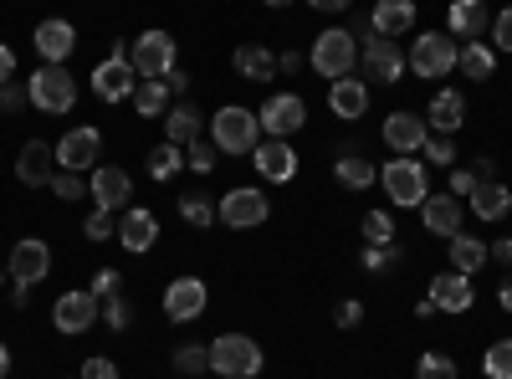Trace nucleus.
Returning <instances> with one entry per match:
<instances>
[{
    "mask_svg": "<svg viewBox=\"0 0 512 379\" xmlns=\"http://www.w3.org/2000/svg\"><path fill=\"white\" fill-rule=\"evenodd\" d=\"M308 67H313L318 77H328V82H338V77H354V67H359V41H354L344 26H328V31L313 41Z\"/></svg>",
    "mask_w": 512,
    "mask_h": 379,
    "instance_id": "1",
    "label": "nucleus"
},
{
    "mask_svg": "<svg viewBox=\"0 0 512 379\" xmlns=\"http://www.w3.org/2000/svg\"><path fill=\"white\" fill-rule=\"evenodd\" d=\"M262 134V123H256V113L251 108H241V103H226V108H216V118H210V144H216L221 154H251L256 139Z\"/></svg>",
    "mask_w": 512,
    "mask_h": 379,
    "instance_id": "2",
    "label": "nucleus"
},
{
    "mask_svg": "<svg viewBox=\"0 0 512 379\" xmlns=\"http://www.w3.org/2000/svg\"><path fill=\"white\" fill-rule=\"evenodd\" d=\"M262 364H267L262 349H256V339H246V333H221V339L210 344V369L221 379H256Z\"/></svg>",
    "mask_w": 512,
    "mask_h": 379,
    "instance_id": "3",
    "label": "nucleus"
},
{
    "mask_svg": "<svg viewBox=\"0 0 512 379\" xmlns=\"http://www.w3.org/2000/svg\"><path fill=\"white\" fill-rule=\"evenodd\" d=\"M26 93H31V108H36V113H72V103H77V82H72L67 67L47 62V67H36V72H31Z\"/></svg>",
    "mask_w": 512,
    "mask_h": 379,
    "instance_id": "4",
    "label": "nucleus"
},
{
    "mask_svg": "<svg viewBox=\"0 0 512 379\" xmlns=\"http://www.w3.org/2000/svg\"><path fill=\"white\" fill-rule=\"evenodd\" d=\"M267 216H272V200H267V190H256V185H236L216 205V221L231 226V231H256Z\"/></svg>",
    "mask_w": 512,
    "mask_h": 379,
    "instance_id": "5",
    "label": "nucleus"
},
{
    "mask_svg": "<svg viewBox=\"0 0 512 379\" xmlns=\"http://www.w3.org/2000/svg\"><path fill=\"white\" fill-rule=\"evenodd\" d=\"M379 185H384V195H390L395 205H420L425 190H431V180H425V159L395 154V159L379 170Z\"/></svg>",
    "mask_w": 512,
    "mask_h": 379,
    "instance_id": "6",
    "label": "nucleus"
},
{
    "mask_svg": "<svg viewBox=\"0 0 512 379\" xmlns=\"http://www.w3.org/2000/svg\"><path fill=\"white\" fill-rule=\"evenodd\" d=\"M359 67H364L369 82H379V88H395V82L405 77V52L395 47L390 36L364 31V41H359Z\"/></svg>",
    "mask_w": 512,
    "mask_h": 379,
    "instance_id": "7",
    "label": "nucleus"
},
{
    "mask_svg": "<svg viewBox=\"0 0 512 379\" xmlns=\"http://www.w3.org/2000/svg\"><path fill=\"white\" fill-rule=\"evenodd\" d=\"M405 67L415 77H446L456 67V36L451 31H420L410 57H405Z\"/></svg>",
    "mask_w": 512,
    "mask_h": 379,
    "instance_id": "8",
    "label": "nucleus"
},
{
    "mask_svg": "<svg viewBox=\"0 0 512 379\" xmlns=\"http://www.w3.org/2000/svg\"><path fill=\"white\" fill-rule=\"evenodd\" d=\"M134 88H139V72H134V62H128V47H123V41H113L108 62L93 67V93L103 103H123V98H134Z\"/></svg>",
    "mask_w": 512,
    "mask_h": 379,
    "instance_id": "9",
    "label": "nucleus"
},
{
    "mask_svg": "<svg viewBox=\"0 0 512 379\" xmlns=\"http://www.w3.org/2000/svg\"><path fill=\"white\" fill-rule=\"evenodd\" d=\"M256 123H262V134L267 139H287V134H297L308 123V103H303V93H272L267 103H262V113H256Z\"/></svg>",
    "mask_w": 512,
    "mask_h": 379,
    "instance_id": "10",
    "label": "nucleus"
},
{
    "mask_svg": "<svg viewBox=\"0 0 512 379\" xmlns=\"http://www.w3.org/2000/svg\"><path fill=\"white\" fill-rule=\"evenodd\" d=\"M175 36H169V31H144L139 41H134V57H128V62H134V72L139 77H169V72H175Z\"/></svg>",
    "mask_w": 512,
    "mask_h": 379,
    "instance_id": "11",
    "label": "nucleus"
},
{
    "mask_svg": "<svg viewBox=\"0 0 512 379\" xmlns=\"http://www.w3.org/2000/svg\"><path fill=\"white\" fill-rule=\"evenodd\" d=\"M98 313H103V303L93 298L88 287H77V292H62V298H57L52 323H57V333H88Z\"/></svg>",
    "mask_w": 512,
    "mask_h": 379,
    "instance_id": "12",
    "label": "nucleus"
},
{
    "mask_svg": "<svg viewBox=\"0 0 512 379\" xmlns=\"http://www.w3.org/2000/svg\"><path fill=\"white\" fill-rule=\"evenodd\" d=\"M251 159H256V175H262L267 185L297 180V149H292L287 139H262V144L251 149Z\"/></svg>",
    "mask_w": 512,
    "mask_h": 379,
    "instance_id": "13",
    "label": "nucleus"
},
{
    "mask_svg": "<svg viewBox=\"0 0 512 379\" xmlns=\"http://www.w3.org/2000/svg\"><path fill=\"white\" fill-rule=\"evenodd\" d=\"M11 282H26V287H36L41 277L52 272V246L47 241H36V236H26V241H16L11 246Z\"/></svg>",
    "mask_w": 512,
    "mask_h": 379,
    "instance_id": "14",
    "label": "nucleus"
},
{
    "mask_svg": "<svg viewBox=\"0 0 512 379\" xmlns=\"http://www.w3.org/2000/svg\"><path fill=\"white\" fill-rule=\"evenodd\" d=\"M425 139H431V123H425V113L400 108V113L384 118V149H395V154H415Z\"/></svg>",
    "mask_w": 512,
    "mask_h": 379,
    "instance_id": "15",
    "label": "nucleus"
},
{
    "mask_svg": "<svg viewBox=\"0 0 512 379\" xmlns=\"http://www.w3.org/2000/svg\"><path fill=\"white\" fill-rule=\"evenodd\" d=\"M425 298L436 303V313H472L477 287H472V277H466V272H436V282H431Z\"/></svg>",
    "mask_w": 512,
    "mask_h": 379,
    "instance_id": "16",
    "label": "nucleus"
},
{
    "mask_svg": "<svg viewBox=\"0 0 512 379\" xmlns=\"http://www.w3.org/2000/svg\"><path fill=\"white\" fill-rule=\"evenodd\" d=\"M52 175H57V144L26 139L21 154H16V180L21 185H52Z\"/></svg>",
    "mask_w": 512,
    "mask_h": 379,
    "instance_id": "17",
    "label": "nucleus"
},
{
    "mask_svg": "<svg viewBox=\"0 0 512 379\" xmlns=\"http://www.w3.org/2000/svg\"><path fill=\"white\" fill-rule=\"evenodd\" d=\"M164 313H169V323H195L205 313V282L200 277H175L164 287Z\"/></svg>",
    "mask_w": 512,
    "mask_h": 379,
    "instance_id": "18",
    "label": "nucleus"
},
{
    "mask_svg": "<svg viewBox=\"0 0 512 379\" xmlns=\"http://www.w3.org/2000/svg\"><path fill=\"white\" fill-rule=\"evenodd\" d=\"M98 154H103V134L98 129H72V134L57 139V164H62V170H72V175L93 170Z\"/></svg>",
    "mask_w": 512,
    "mask_h": 379,
    "instance_id": "19",
    "label": "nucleus"
},
{
    "mask_svg": "<svg viewBox=\"0 0 512 379\" xmlns=\"http://www.w3.org/2000/svg\"><path fill=\"white\" fill-rule=\"evenodd\" d=\"M88 195H93L98 210H123L128 195H134V180H128V170H118V164H98Z\"/></svg>",
    "mask_w": 512,
    "mask_h": 379,
    "instance_id": "20",
    "label": "nucleus"
},
{
    "mask_svg": "<svg viewBox=\"0 0 512 379\" xmlns=\"http://www.w3.org/2000/svg\"><path fill=\"white\" fill-rule=\"evenodd\" d=\"M31 41H36V57H41V62H57V67H62V62L72 57V47H77V31H72V21L52 16V21L36 26Z\"/></svg>",
    "mask_w": 512,
    "mask_h": 379,
    "instance_id": "21",
    "label": "nucleus"
},
{
    "mask_svg": "<svg viewBox=\"0 0 512 379\" xmlns=\"http://www.w3.org/2000/svg\"><path fill=\"white\" fill-rule=\"evenodd\" d=\"M328 108H333V118H344V123L364 118V108H369V82H359V77L328 82Z\"/></svg>",
    "mask_w": 512,
    "mask_h": 379,
    "instance_id": "22",
    "label": "nucleus"
},
{
    "mask_svg": "<svg viewBox=\"0 0 512 379\" xmlns=\"http://www.w3.org/2000/svg\"><path fill=\"white\" fill-rule=\"evenodd\" d=\"M420 221L425 231H436V236H461V200L456 195H425L420 200Z\"/></svg>",
    "mask_w": 512,
    "mask_h": 379,
    "instance_id": "23",
    "label": "nucleus"
},
{
    "mask_svg": "<svg viewBox=\"0 0 512 379\" xmlns=\"http://www.w3.org/2000/svg\"><path fill=\"white\" fill-rule=\"evenodd\" d=\"M118 241H123V251H149V246L159 241V221H154V210L128 205V210H123V221H118Z\"/></svg>",
    "mask_w": 512,
    "mask_h": 379,
    "instance_id": "24",
    "label": "nucleus"
},
{
    "mask_svg": "<svg viewBox=\"0 0 512 379\" xmlns=\"http://www.w3.org/2000/svg\"><path fill=\"white\" fill-rule=\"evenodd\" d=\"M415 26V0H379V6L369 11V31H379V36H405Z\"/></svg>",
    "mask_w": 512,
    "mask_h": 379,
    "instance_id": "25",
    "label": "nucleus"
},
{
    "mask_svg": "<svg viewBox=\"0 0 512 379\" xmlns=\"http://www.w3.org/2000/svg\"><path fill=\"white\" fill-rule=\"evenodd\" d=\"M425 123H431V134H456L466 123V98L456 88H441L431 98V108H425Z\"/></svg>",
    "mask_w": 512,
    "mask_h": 379,
    "instance_id": "26",
    "label": "nucleus"
},
{
    "mask_svg": "<svg viewBox=\"0 0 512 379\" xmlns=\"http://www.w3.org/2000/svg\"><path fill=\"white\" fill-rule=\"evenodd\" d=\"M164 134H169V144H195L200 134H205V113L195 108V103H169V113H164Z\"/></svg>",
    "mask_w": 512,
    "mask_h": 379,
    "instance_id": "27",
    "label": "nucleus"
},
{
    "mask_svg": "<svg viewBox=\"0 0 512 379\" xmlns=\"http://www.w3.org/2000/svg\"><path fill=\"white\" fill-rule=\"evenodd\" d=\"M446 26H451V36L472 41L477 31H487V26H492V11H487V0H451V11H446Z\"/></svg>",
    "mask_w": 512,
    "mask_h": 379,
    "instance_id": "28",
    "label": "nucleus"
},
{
    "mask_svg": "<svg viewBox=\"0 0 512 379\" xmlns=\"http://www.w3.org/2000/svg\"><path fill=\"white\" fill-rule=\"evenodd\" d=\"M333 180L344 185V190H369V185L379 180V170H374V164H369L354 144H344V154L333 159Z\"/></svg>",
    "mask_w": 512,
    "mask_h": 379,
    "instance_id": "29",
    "label": "nucleus"
},
{
    "mask_svg": "<svg viewBox=\"0 0 512 379\" xmlns=\"http://www.w3.org/2000/svg\"><path fill=\"white\" fill-rule=\"evenodd\" d=\"M134 113L139 118H164L169 113V103H175V93H169V82L164 77H139V88H134Z\"/></svg>",
    "mask_w": 512,
    "mask_h": 379,
    "instance_id": "30",
    "label": "nucleus"
},
{
    "mask_svg": "<svg viewBox=\"0 0 512 379\" xmlns=\"http://www.w3.org/2000/svg\"><path fill=\"white\" fill-rule=\"evenodd\" d=\"M236 72L246 77V82H272L277 77V57L262 47V41H246V47H236Z\"/></svg>",
    "mask_w": 512,
    "mask_h": 379,
    "instance_id": "31",
    "label": "nucleus"
},
{
    "mask_svg": "<svg viewBox=\"0 0 512 379\" xmlns=\"http://www.w3.org/2000/svg\"><path fill=\"white\" fill-rule=\"evenodd\" d=\"M472 210H477V221H507V210H512V190L502 180H487L472 190Z\"/></svg>",
    "mask_w": 512,
    "mask_h": 379,
    "instance_id": "32",
    "label": "nucleus"
},
{
    "mask_svg": "<svg viewBox=\"0 0 512 379\" xmlns=\"http://www.w3.org/2000/svg\"><path fill=\"white\" fill-rule=\"evenodd\" d=\"M144 170H149V180L169 185V180L185 170V144H169V139H164L159 149H149V164H144Z\"/></svg>",
    "mask_w": 512,
    "mask_h": 379,
    "instance_id": "33",
    "label": "nucleus"
},
{
    "mask_svg": "<svg viewBox=\"0 0 512 379\" xmlns=\"http://www.w3.org/2000/svg\"><path fill=\"white\" fill-rule=\"evenodd\" d=\"M456 67H461V77L487 82V77H492V67H497V52H492V47H482V41H466V47L456 52Z\"/></svg>",
    "mask_w": 512,
    "mask_h": 379,
    "instance_id": "34",
    "label": "nucleus"
},
{
    "mask_svg": "<svg viewBox=\"0 0 512 379\" xmlns=\"http://www.w3.org/2000/svg\"><path fill=\"white\" fill-rule=\"evenodd\" d=\"M492 257V251L477 241V236H451V272H482V262Z\"/></svg>",
    "mask_w": 512,
    "mask_h": 379,
    "instance_id": "35",
    "label": "nucleus"
},
{
    "mask_svg": "<svg viewBox=\"0 0 512 379\" xmlns=\"http://www.w3.org/2000/svg\"><path fill=\"white\" fill-rule=\"evenodd\" d=\"M180 216L190 226H216V200H210L205 190H185L180 195Z\"/></svg>",
    "mask_w": 512,
    "mask_h": 379,
    "instance_id": "36",
    "label": "nucleus"
},
{
    "mask_svg": "<svg viewBox=\"0 0 512 379\" xmlns=\"http://www.w3.org/2000/svg\"><path fill=\"white\" fill-rule=\"evenodd\" d=\"M364 272H374V277H384V272H395L400 262H405V251H400V241H390V246H364Z\"/></svg>",
    "mask_w": 512,
    "mask_h": 379,
    "instance_id": "37",
    "label": "nucleus"
},
{
    "mask_svg": "<svg viewBox=\"0 0 512 379\" xmlns=\"http://www.w3.org/2000/svg\"><path fill=\"white\" fill-rule=\"evenodd\" d=\"M210 369V344H180L175 349V374H205Z\"/></svg>",
    "mask_w": 512,
    "mask_h": 379,
    "instance_id": "38",
    "label": "nucleus"
},
{
    "mask_svg": "<svg viewBox=\"0 0 512 379\" xmlns=\"http://www.w3.org/2000/svg\"><path fill=\"white\" fill-rule=\"evenodd\" d=\"M482 369H487V379H512V339L492 344V349L482 354Z\"/></svg>",
    "mask_w": 512,
    "mask_h": 379,
    "instance_id": "39",
    "label": "nucleus"
},
{
    "mask_svg": "<svg viewBox=\"0 0 512 379\" xmlns=\"http://www.w3.org/2000/svg\"><path fill=\"white\" fill-rule=\"evenodd\" d=\"M415 379H456V364H451V354H420V364H415Z\"/></svg>",
    "mask_w": 512,
    "mask_h": 379,
    "instance_id": "40",
    "label": "nucleus"
},
{
    "mask_svg": "<svg viewBox=\"0 0 512 379\" xmlns=\"http://www.w3.org/2000/svg\"><path fill=\"white\" fill-rule=\"evenodd\" d=\"M364 241L369 246H390L395 241V221L384 216V210H369V216H364Z\"/></svg>",
    "mask_w": 512,
    "mask_h": 379,
    "instance_id": "41",
    "label": "nucleus"
},
{
    "mask_svg": "<svg viewBox=\"0 0 512 379\" xmlns=\"http://www.w3.org/2000/svg\"><path fill=\"white\" fill-rule=\"evenodd\" d=\"M185 149H190V154H185V164H190L195 175H210V170H216V154H221V149L210 144V139H195V144H185Z\"/></svg>",
    "mask_w": 512,
    "mask_h": 379,
    "instance_id": "42",
    "label": "nucleus"
},
{
    "mask_svg": "<svg viewBox=\"0 0 512 379\" xmlns=\"http://www.w3.org/2000/svg\"><path fill=\"white\" fill-rule=\"evenodd\" d=\"M420 149H425V164H446V170L456 164V144H451V134H431Z\"/></svg>",
    "mask_w": 512,
    "mask_h": 379,
    "instance_id": "43",
    "label": "nucleus"
},
{
    "mask_svg": "<svg viewBox=\"0 0 512 379\" xmlns=\"http://www.w3.org/2000/svg\"><path fill=\"white\" fill-rule=\"evenodd\" d=\"M103 323H108L113 333H123L128 323H134V313H128V298H123V292H113V298H103Z\"/></svg>",
    "mask_w": 512,
    "mask_h": 379,
    "instance_id": "44",
    "label": "nucleus"
},
{
    "mask_svg": "<svg viewBox=\"0 0 512 379\" xmlns=\"http://www.w3.org/2000/svg\"><path fill=\"white\" fill-rule=\"evenodd\" d=\"M487 31H492V52H512V6H502Z\"/></svg>",
    "mask_w": 512,
    "mask_h": 379,
    "instance_id": "45",
    "label": "nucleus"
},
{
    "mask_svg": "<svg viewBox=\"0 0 512 379\" xmlns=\"http://www.w3.org/2000/svg\"><path fill=\"white\" fill-rule=\"evenodd\" d=\"M82 231H88V241H108V236H118L113 210H98V205H93V216H88V226H82Z\"/></svg>",
    "mask_w": 512,
    "mask_h": 379,
    "instance_id": "46",
    "label": "nucleus"
},
{
    "mask_svg": "<svg viewBox=\"0 0 512 379\" xmlns=\"http://www.w3.org/2000/svg\"><path fill=\"white\" fill-rule=\"evenodd\" d=\"M52 190H57V200H82V195H88V185H82L72 170H57L52 175Z\"/></svg>",
    "mask_w": 512,
    "mask_h": 379,
    "instance_id": "47",
    "label": "nucleus"
},
{
    "mask_svg": "<svg viewBox=\"0 0 512 379\" xmlns=\"http://www.w3.org/2000/svg\"><path fill=\"white\" fill-rule=\"evenodd\" d=\"M31 103V93H26V82H0V108H6V113H16V108H26Z\"/></svg>",
    "mask_w": 512,
    "mask_h": 379,
    "instance_id": "48",
    "label": "nucleus"
},
{
    "mask_svg": "<svg viewBox=\"0 0 512 379\" xmlns=\"http://www.w3.org/2000/svg\"><path fill=\"white\" fill-rule=\"evenodd\" d=\"M88 292L103 303V298H113V292H123V277H118L113 267H98V277H93V287H88Z\"/></svg>",
    "mask_w": 512,
    "mask_h": 379,
    "instance_id": "49",
    "label": "nucleus"
},
{
    "mask_svg": "<svg viewBox=\"0 0 512 379\" xmlns=\"http://www.w3.org/2000/svg\"><path fill=\"white\" fill-rule=\"evenodd\" d=\"M482 180H477V170H472V164H466V170H461V164H451V190H456V200L466 195V200H472V190H477Z\"/></svg>",
    "mask_w": 512,
    "mask_h": 379,
    "instance_id": "50",
    "label": "nucleus"
},
{
    "mask_svg": "<svg viewBox=\"0 0 512 379\" xmlns=\"http://www.w3.org/2000/svg\"><path fill=\"white\" fill-rule=\"evenodd\" d=\"M77 379H118V364L113 359H103V354H93L88 364H82V374Z\"/></svg>",
    "mask_w": 512,
    "mask_h": 379,
    "instance_id": "51",
    "label": "nucleus"
},
{
    "mask_svg": "<svg viewBox=\"0 0 512 379\" xmlns=\"http://www.w3.org/2000/svg\"><path fill=\"white\" fill-rule=\"evenodd\" d=\"M333 318H338V328H359V323H364V303H359V298H344Z\"/></svg>",
    "mask_w": 512,
    "mask_h": 379,
    "instance_id": "52",
    "label": "nucleus"
},
{
    "mask_svg": "<svg viewBox=\"0 0 512 379\" xmlns=\"http://www.w3.org/2000/svg\"><path fill=\"white\" fill-rule=\"evenodd\" d=\"M11 77H16V52L0 41V82H11Z\"/></svg>",
    "mask_w": 512,
    "mask_h": 379,
    "instance_id": "53",
    "label": "nucleus"
},
{
    "mask_svg": "<svg viewBox=\"0 0 512 379\" xmlns=\"http://www.w3.org/2000/svg\"><path fill=\"white\" fill-rule=\"evenodd\" d=\"M487 251H492V257H497L502 267H512V236H502V241H497V246H487Z\"/></svg>",
    "mask_w": 512,
    "mask_h": 379,
    "instance_id": "54",
    "label": "nucleus"
},
{
    "mask_svg": "<svg viewBox=\"0 0 512 379\" xmlns=\"http://www.w3.org/2000/svg\"><path fill=\"white\" fill-rule=\"evenodd\" d=\"M164 82H169V93H175V98H180V93H190V77H185L180 67H175V72H169Z\"/></svg>",
    "mask_w": 512,
    "mask_h": 379,
    "instance_id": "55",
    "label": "nucleus"
},
{
    "mask_svg": "<svg viewBox=\"0 0 512 379\" xmlns=\"http://www.w3.org/2000/svg\"><path fill=\"white\" fill-rule=\"evenodd\" d=\"M308 6H313V11H328V16H333V11H349L354 0H308Z\"/></svg>",
    "mask_w": 512,
    "mask_h": 379,
    "instance_id": "56",
    "label": "nucleus"
},
{
    "mask_svg": "<svg viewBox=\"0 0 512 379\" xmlns=\"http://www.w3.org/2000/svg\"><path fill=\"white\" fill-rule=\"evenodd\" d=\"M472 170H477V180H482V185H487V180H497V164H492L487 154H482V159L472 164Z\"/></svg>",
    "mask_w": 512,
    "mask_h": 379,
    "instance_id": "57",
    "label": "nucleus"
},
{
    "mask_svg": "<svg viewBox=\"0 0 512 379\" xmlns=\"http://www.w3.org/2000/svg\"><path fill=\"white\" fill-rule=\"evenodd\" d=\"M11 303H16V308L31 303V287H26V282H11Z\"/></svg>",
    "mask_w": 512,
    "mask_h": 379,
    "instance_id": "58",
    "label": "nucleus"
},
{
    "mask_svg": "<svg viewBox=\"0 0 512 379\" xmlns=\"http://www.w3.org/2000/svg\"><path fill=\"white\" fill-rule=\"evenodd\" d=\"M497 308H502V313H512V277L497 287Z\"/></svg>",
    "mask_w": 512,
    "mask_h": 379,
    "instance_id": "59",
    "label": "nucleus"
},
{
    "mask_svg": "<svg viewBox=\"0 0 512 379\" xmlns=\"http://www.w3.org/2000/svg\"><path fill=\"white\" fill-rule=\"evenodd\" d=\"M297 67H303V57H297V52H282L277 57V72H297Z\"/></svg>",
    "mask_w": 512,
    "mask_h": 379,
    "instance_id": "60",
    "label": "nucleus"
},
{
    "mask_svg": "<svg viewBox=\"0 0 512 379\" xmlns=\"http://www.w3.org/2000/svg\"><path fill=\"white\" fill-rule=\"evenodd\" d=\"M6 374H11V349L0 344V379H6Z\"/></svg>",
    "mask_w": 512,
    "mask_h": 379,
    "instance_id": "61",
    "label": "nucleus"
},
{
    "mask_svg": "<svg viewBox=\"0 0 512 379\" xmlns=\"http://www.w3.org/2000/svg\"><path fill=\"white\" fill-rule=\"evenodd\" d=\"M267 6H272V11H282V6H287V0H267Z\"/></svg>",
    "mask_w": 512,
    "mask_h": 379,
    "instance_id": "62",
    "label": "nucleus"
},
{
    "mask_svg": "<svg viewBox=\"0 0 512 379\" xmlns=\"http://www.w3.org/2000/svg\"><path fill=\"white\" fill-rule=\"evenodd\" d=\"M0 287H6V272H0Z\"/></svg>",
    "mask_w": 512,
    "mask_h": 379,
    "instance_id": "63",
    "label": "nucleus"
}]
</instances>
